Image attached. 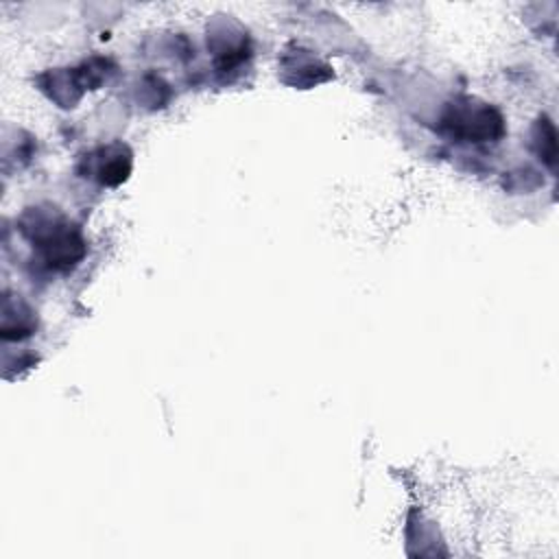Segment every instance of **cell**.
Wrapping results in <instances>:
<instances>
[{
    "mask_svg": "<svg viewBox=\"0 0 559 559\" xmlns=\"http://www.w3.org/2000/svg\"><path fill=\"white\" fill-rule=\"evenodd\" d=\"M443 127L463 142H496L504 133L502 116L474 98L452 103L443 116Z\"/></svg>",
    "mask_w": 559,
    "mask_h": 559,
    "instance_id": "6da1fadb",
    "label": "cell"
},
{
    "mask_svg": "<svg viewBox=\"0 0 559 559\" xmlns=\"http://www.w3.org/2000/svg\"><path fill=\"white\" fill-rule=\"evenodd\" d=\"M33 242L39 247L50 269L68 271L85 255V242L70 223L39 218L33 227Z\"/></svg>",
    "mask_w": 559,
    "mask_h": 559,
    "instance_id": "7a4b0ae2",
    "label": "cell"
},
{
    "mask_svg": "<svg viewBox=\"0 0 559 559\" xmlns=\"http://www.w3.org/2000/svg\"><path fill=\"white\" fill-rule=\"evenodd\" d=\"M94 155L98 157L96 166H94V177L100 183L116 186L127 179V175L131 170V155H129L127 146H122V144L103 146Z\"/></svg>",
    "mask_w": 559,
    "mask_h": 559,
    "instance_id": "3957f363",
    "label": "cell"
}]
</instances>
